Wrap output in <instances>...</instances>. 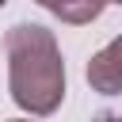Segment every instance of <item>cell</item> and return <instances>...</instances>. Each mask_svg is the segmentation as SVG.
<instances>
[{
	"label": "cell",
	"instance_id": "8992f818",
	"mask_svg": "<svg viewBox=\"0 0 122 122\" xmlns=\"http://www.w3.org/2000/svg\"><path fill=\"white\" fill-rule=\"evenodd\" d=\"M114 4H122V0H114Z\"/></svg>",
	"mask_w": 122,
	"mask_h": 122
},
{
	"label": "cell",
	"instance_id": "7a4b0ae2",
	"mask_svg": "<svg viewBox=\"0 0 122 122\" xmlns=\"http://www.w3.org/2000/svg\"><path fill=\"white\" fill-rule=\"evenodd\" d=\"M88 84L99 95H122V34L111 38L92 61H88Z\"/></svg>",
	"mask_w": 122,
	"mask_h": 122
},
{
	"label": "cell",
	"instance_id": "6da1fadb",
	"mask_svg": "<svg viewBox=\"0 0 122 122\" xmlns=\"http://www.w3.org/2000/svg\"><path fill=\"white\" fill-rule=\"evenodd\" d=\"M8 53V92L15 107L34 118H46L65 99V61L53 30L38 23H15L4 34Z\"/></svg>",
	"mask_w": 122,
	"mask_h": 122
},
{
	"label": "cell",
	"instance_id": "277c9868",
	"mask_svg": "<svg viewBox=\"0 0 122 122\" xmlns=\"http://www.w3.org/2000/svg\"><path fill=\"white\" fill-rule=\"evenodd\" d=\"M103 122H122V114H111V118H103Z\"/></svg>",
	"mask_w": 122,
	"mask_h": 122
},
{
	"label": "cell",
	"instance_id": "5b68a950",
	"mask_svg": "<svg viewBox=\"0 0 122 122\" xmlns=\"http://www.w3.org/2000/svg\"><path fill=\"white\" fill-rule=\"evenodd\" d=\"M8 122H30V118H8Z\"/></svg>",
	"mask_w": 122,
	"mask_h": 122
},
{
	"label": "cell",
	"instance_id": "3957f363",
	"mask_svg": "<svg viewBox=\"0 0 122 122\" xmlns=\"http://www.w3.org/2000/svg\"><path fill=\"white\" fill-rule=\"evenodd\" d=\"M34 4H42L46 11H53L61 23H72V27H84V23H92L111 0H34Z\"/></svg>",
	"mask_w": 122,
	"mask_h": 122
}]
</instances>
